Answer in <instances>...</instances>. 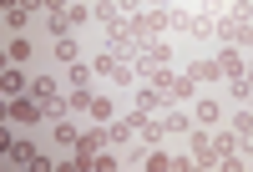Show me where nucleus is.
I'll use <instances>...</instances> for the list:
<instances>
[{"label": "nucleus", "instance_id": "obj_23", "mask_svg": "<svg viewBox=\"0 0 253 172\" xmlns=\"http://www.w3.org/2000/svg\"><path fill=\"white\" fill-rule=\"evenodd\" d=\"M91 76H96V71L86 66V61H76V66H66V81H71V86H91Z\"/></svg>", "mask_w": 253, "mask_h": 172}, {"label": "nucleus", "instance_id": "obj_12", "mask_svg": "<svg viewBox=\"0 0 253 172\" xmlns=\"http://www.w3.org/2000/svg\"><path fill=\"white\" fill-rule=\"evenodd\" d=\"M137 106H142V112H152V117H162V112H167V96L157 91L152 81H142V86H137Z\"/></svg>", "mask_w": 253, "mask_h": 172}, {"label": "nucleus", "instance_id": "obj_17", "mask_svg": "<svg viewBox=\"0 0 253 172\" xmlns=\"http://www.w3.org/2000/svg\"><path fill=\"white\" fill-rule=\"evenodd\" d=\"M187 76H193L198 86H208V81H223V71H218V61H193V66H187Z\"/></svg>", "mask_w": 253, "mask_h": 172}, {"label": "nucleus", "instance_id": "obj_25", "mask_svg": "<svg viewBox=\"0 0 253 172\" xmlns=\"http://www.w3.org/2000/svg\"><path fill=\"white\" fill-rule=\"evenodd\" d=\"M46 31H51V41H56V36H76L71 20H66V10H61V15H46Z\"/></svg>", "mask_w": 253, "mask_h": 172}, {"label": "nucleus", "instance_id": "obj_1", "mask_svg": "<svg viewBox=\"0 0 253 172\" xmlns=\"http://www.w3.org/2000/svg\"><path fill=\"white\" fill-rule=\"evenodd\" d=\"M101 147H112V137H107V127H101V122H91L86 132H81V142H76V152H71V162H76L81 172H91V157L101 152Z\"/></svg>", "mask_w": 253, "mask_h": 172}, {"label": "nucleus", "instance_id": "obj_32", "mask_svg": "<svg viewBox=\"0 0 253 172\" xmlns=\"http://www.w3.org/2000/svg\"><path fill=\"white\" fill-rule=\"evenodd\" d=\"M41 10H46V15H61V10H71V0H41Z\"/></svg>", "mask_w": 253, "mask_h": 172}, {"label": "nucleus", "instance_id": "obj_5", "mask_svg": "<svg viewBox=\"0 0 253 172\" xmlns=\"http://www.w3.org/2000/svg\"><path fill=\"white\" fill-rule=\"evenodd\" d=\"M36 162H41L36 142H26V137H10L5 142V167H36Z\"/></svg>", "mask_w": 253, "mask_h": 172}, {"label": "nucleus", "instance_id": "obj_3", "mask_svg": "<svg viewBox=\"0 0 253 172\" xmlns=\"http://www.w3.org/2000/svg\"><path fill=\"white\" fill-rule=\"evenodd\" d=\"M41 117H46V106H41L31 91H26V96H10V122H20V127H36Z\"/></svg>", "mask_w": 253, "mask_h": 172}, {"label": "nucleus", "instance_id": "obj_6", "mask_svg": "<svg viewBox=\"0 0 253 172\" xmlns=\"http://www.w3.org/2000/svg\"><path fill=\"white\" fill-rule=\"evenodd\" d=\"M162 127H167V137H187V132H193V106H167V112H162Z\"/></svg>", "mask_w": 253, "mask_h": 172}, {"label": "nucleus", "instance_id": "obj_7", "mask_svg": "<svg viewBox=\"0 0 253 172\" xmlns=\"http://www.w3.org/2000/svg\"><path fill=\"white\" fill-rule=\"evenodd\" d=\"M0 91H5V101H10V96H26V91H31V76L20 71L15 61H5V71H0Z\"/></svg>", "mask_w": 253, "mask_h": 172}, {"label": "nucleus", "instance_id": "obj_10", "mask_svg": "<svg viewBox=\"0 0 253 172\" xmlns=\"http://www.w3.org/2000/svg\"><path fill=\"white\" fill-rule=\"evenodd\" d=\"M51 61H56V66H76V61H81L76 36H56V41H51Z\"/></svg>", "mask_w": 253, "mask_h": 172}, {"label": "nucleus", "instance_id": "obj_28", "mask_svg": "<svg viewBox=\"0 0 253 172\" xmlns=\"http://www.w3.org/2000/svg\"><path fill=\"white\" fill-rule=\"evenodd\" d=\"M112 167H122V157H117V152H107V147H101V152L91 157V172H112Z\"/></svg>", "mask_w": 253, "mask_h": 172}, {"label": "nucleus", "instance_id": "obj_2", "mask_svg": "<svg viewBox=\"0 0 253 172\" xmlns=\"http://www.w3.org/2000/svg\"><path fill=\"white\" fill-rule=\"evenodd\" d=\"M187 152H193V162H198V167H208V172H213V167H218V142H213V127H193V132H187Z\"/></svg>", "mask_w": 253, "mask_h": 172}, {"label": "nucleus", "instance_id": "obj_18", "mask_svg": "<svg viewBox=\"0 0 253 172\" xmlns=\"http://www.w3.org/2000/svg\"><path fill=\"white\" fill-rule=\"evenodd\" d=\"M137 137H142L147 147H162V142H167V127H162V117H147V122H142V132H137Z\"/></svg>", "mask_w": 253, "mask_h": 172}, {"label": "nucleus", "instance_id": "obj_27", "mask_svg": "<svg viewBox=\"0 0 253 172\" xmlns=\"http://www.w3.org/2000/svg\"><path fill=\"white\" fill-rule=\"evenodd\" d=\"M66 20H71V31H81V26H86V20H91V5H81V0H71Z\"/></svg>", "mask_w": 253, "mask_h": 172}, {"label": "nucleus", "instance_id": "obj_22", "mask_svg": "<svg viewBox=\"0 0 253 172\" xmlns=\"http://www.w3.org/2000/svg\"><path fill=\"white\" fill-rule=\"evenodd\" d=\"M228 20L248 26V20H253V0H228Z\"/></svg>", "mask_w": 253, "mask_h": 172}, {"label": "nucleus", "instance_id": "obj_11", "mask_svg": "<svg viewBox=\"0 0 253 172\" xmlns=\"http://www.w3.org/2000/svg\"><path fill=\"white\" fill-rule=\"evenodd\" d=\"M228 122H233V137L243 142V152H253V106H238Z\"/></svg>", "mask_w": 253, "mask_h": 172}, {"label": "nucleus", "instance_id": "obj_13", "mask_svg": "<svg viewBox=\"0 0 253 172\" xmlns=\"http://www.w3.org/2000/svg\"><path fill=\"white\" fill-rule=\"evenodd\" d=\"M213 142H218V167L233 157V152H243V142L233 137V127H228V132H218V127H213Z\"/></svg>", "mask_w": 253, "mask_h": 172}, {"label": "nucleus", "instance_id": "obj_4", "mask_svg": "<svg viewBox=\"0 0 253 172\" xmlns=\"http://www.w3.org/2000/svg\"><path fill=\"white\" fill-rule=\"evenodd\" d=\"M218 71H223V81H238V76H248V61H243V51L238 46H218Z\"/></svg>", "mask_w": 253, "mask_h": 172}, {"label": "nucleus", "instance_id": "obj_19", "mask_svg": "<svg viewBox=\"0 0 253 172\" xmlns=\"http://www.w3.org/2000/svg\"><path fill=\"white\" fill-rule=\"evenodd\" d=\"M187 31H193L198 41H218V15H193V26H187Z\"/></svg>", "mask_w": 253, "mask_h": 172}, {"label": "nucleus", "instance_id": "obj_20", "mask_svg": "<svg viewBox=\"0 0 253 172\" xmlns=\"http://www.w3.org/2000/svg\"><path fill=\"white\" fill-rule=\"evenodd\" d=\"M31 96L46 106V101H51V96H61V91H56V81H51V76H31Z\"/></svg>", "mask_w": 253, "mask_h": 172}, {"label": "nucleus", "instance_id": "obj_30", "mask_svg": "<svg viewBox=\"0 0 253 172\" xmlns=\"http://www.w3.org/2000/svg\"><path fill=\"white\" fill-rule=\"evenodd\" d=\"M91 71H96V76H112V71H117V56H112V51L91 56Z\"/></svg>", "mask_w": 253, "mask_h": 172}, {"label": "nucleus", "instance_id": "obj_31", "mask_svg": "<svg viewBox=\"0 0 253 172\" xmlns=\"http://www.w3.org/2000/svg\"><path fill=\"white\" fill-rule=\"evenodd\" d=\"M233 46H238V51H253V20H248V26H238V36H233Z\"/></svg>", "mask_w": 253, "mask_h": 172}, {"label": "nucleus", "instance_id": "obj_35", "mask_svg": "<svg viewBox=\"0 0 253 172\" xmlns=\"http://www.w3.org/2000/svg\"><path fill=\"white\" fill-rule=\"evenodd\" d=\"M213 5H218V0H213Z\"/></svg>", "mask_w": 253, "mask_h": 172}, {"label": "nucleus", "instance_id": "obj_24", "mask_svg": "<svg viewBox=\"0 0 253 172\" xmlns=\"http://www.w3.org/2000/svg\"><path fill=\"white\" fill-rule=\"evenodd\" d=\"M228 91H233V101H238V106H248V101H253V81H248V76H238V81H228Z\"/></svg>", "mask_w": 253, "mask_h": 172}, {"label": "nucleus", "instance_id": "obj_15", "mask_svg": "<svg viewBox=\"0 0 253 172\" xmlns=\"http://www.w3.org/2000/svg\"><path fill=\"white\" fill-rule=\"evenodd\" d=\"M142 167H152V172H177V152H167V147H152Z\"/></svg>", "mask_w": 253, "mask_h": 172}, {"label": "nucleus", "instance_id": "obj_14", "mask_svg": "<svg viewBox=\"0 0 253 172\" xmlns=\"http://www.w3.org/2000/svg\"><path fill=\"white\" fill-rule=\"evenodd\" d=\"M31 26V5H20V0H5V31H26Z\"/></svg>", "mask_w": 253, "mask_h": 172}, {"label": "nucleus", "instance_id": "obj_33", "mask_svg": "<svg viewBox=\"0 0 253 172\" xmlns=\"http://www.w3.org/2000/svg\"><path fill=\"white\" fill-rule=\"evenodd\" d=\"M20 5H31V10H41V0H20Z\"/></svg>", "mask_w": 253, "mask_h": 172}, {"label": "nucleus", "instance_id": "obj_34", "mask_svg": "<svg viewBox=\"0 0 253 172\" xmlns=\"http://www.w3.org/2000/svg\"><path fill=\"white\" fill-rule=\"evenodd\" d=\"M248 81H253V61H248Z\"/></svg>", "mask_w": 253, "mask_h": 172}, {"label": "nucleus", "instance_id": "obj_9", "mask_svg": "<svg viewBox=\"0 0 253 172\" xmlns=\"http://www.w3.org/2000/svg\"><path fill=\"white\" fill-rule=\"evenodd\" d=\"M51 142H56V147H66V152H76V142H81V127H76L71 117H56V122H51Z\"/></svg>", "mask_w": 253, "mask_h": 172}, {"label": "nucleus", "instance_id": "obj_8", "mask_svg": "<svg viewBox=\"0 0 253 172\" xmlns=\"http://www.w3.org/2000/svg\"><path fill=\"white\" fill-rule=\"evenodd\" d=\"M193 122H198V127H218V122H228L223 106H218V96H193Z\"/></svg>", "mask_w": 253, "mask_h": 172}, {"label": "nucleus", "instance_id": "obj_16", "mask_svg": "<svg viewBox=\"0 0 253 172\" xmlns=\"http://www.w3.org/2000/svg\"><path fill=\"white\" fill-rule=\"evenodd\" d=\"M91 96H96L91 86H71V91H66V101H71V117H86V112H91Z\"/></svg>", "mask_w": 253, "mask_h": 172}, {"label": "nucleus", "instance_id": "obj_29", "mask_svg": "<svg viewBox=\"0 0 253 172\" xmlns=\"http://www.w3.org/2000/svg\"><path fill=\"white\" fill-rule=\"evenodd\" d=\"M187 26H193V15L177 10V5H167V31H187Z\"/></svg>", "mask_w": 253, "mask_h": 172}, {"label": "nucleus", "instance_id": "obj_26", "mask_svg": "<svg viewBox=\"0 0 253 172\" xmlns=\"http://www.w3.org/2000/svg\"><path fill=\"white\" fill-rule=\"evenodd\" d=\"M26 56H31V41H20V36H15V41H5V61H15V66H20Z\"/></svg>", "mask_w": 253, "mask_h": 172}, {"label": "nucleus", "instance_id": "obj_21", "mask_svg": "<svg viewBox=\"0 0 253 172\" xmlns=\"http://www.w3.org/2000/svg\"><path fill=\"white\" fill-rule=\"evenodd\" d=\"M91 122H101V127H107V122H117V106L107 101V96H91V112H86Z\"/></svg>", "mask_w": 253, "mask_h": 172}]
</instances>
